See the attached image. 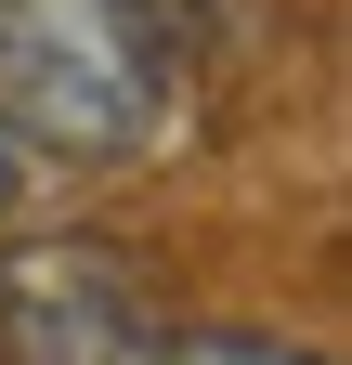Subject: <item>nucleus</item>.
Masks as SVG:
<instances>
[{
    "mask_svg": "<svg viewBox=\"0 0 352 365\" xmlns=\"http://www.w3.org/2000/svg\"><path fill=\"white\" fill-rule=\"evenodd\" d=\"M170 14L157 0H0V130L14 157H144L170 130Z\"/></svg>",
    "mask_w": 352,
    "mask_h": 365,
    "instance_id": "f257e3e1",
    "label": "nucleus"
},
{
    "mask_svg": "<svg viewBox=\"0 0 352 365\" xmlns=\"http://www.w3.org/2000/svg\"><path fill=\"white\" fill-rule=\"evenodd\" d=\"M170 300L118 235H14L0 248V365H170Z\"/></svg>",
    "mask_w": 352,
    "mask_h": 365,
    "instance_id": "f03ea898",
    "label": "nucleus"
},
{
    "mask_svg": "<svg viewBox=\"0 0 352 365\" xmlns=\"http://www.w3.org/2000/svg\"><path fill=\"white\" fill-rule=\"evenodd\" d=\"M170 365H326V352H300V339H248V327H196V339H170Z\"/></svg>",
    "mask_w": 352,
    "mask_h": 365,
    "instance_id": "7ed1b4c3",
    "label": "nucleus"
},
{
    "mask_svg": "<svg viewBox=\"0 0 352 365\" xmlns=\"http://www.w3.org/2000/svg\"><path fill=\"white\" fill-rule=\"evenodd\" d=\"M26 196V157H14V130H0V209H14Z\"/></svg>",
    "mask_w": 352,
    "mask_h": 365,
    "instance_id": "20e7f679",
    "label": "nucleus"
}]
</instances>
